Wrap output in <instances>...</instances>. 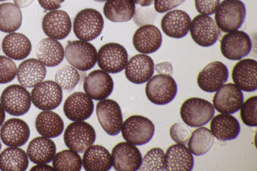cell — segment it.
I'll return each instance as SVG.
<instances>
[{
  "mask_svg": "<svg viewBox=\"0 0 257 171\" xmlns=\"http://www.w3.org/2000/svg\"><path fill=\"white\" fill-rule=\"evenodd\" d=\"M214 13L218 28L223 32L228 33L241 27L245 18L246 9L240 0H223Z\"/></svg>",
  "mask_w": 257,
  "mask_h": 171,
  "instance_id": "6da1fadb",
  "label": "cell"
},
{
  "mask_svg": "<svg viewBox=\"0 0 257 171\" xmlns=\"http://www.w3.org/2000/svg\"><path fill=\"white\" fill-rule=\"evenodd\" d=\"M180 113L186 124L197 127L206 124L214 116L215 110L208 101L201 98L192 97L183 102Z\"/></svg>",
  "mask_w": 257,
  "mask_h": 171,
  "instance_id": "7a4b0ae2",
  "label": "cell"
},
{
  "mask_svg": "<svg viewBox=\"0 0 257 171\" xmlns=\"http://www.w3.org/2000/svg\"><path fill=\"white\" fill-rule=\"evenodd\" d=\"M104 25L101 14L93 9H85L75 16L73 29L76 37L82 41H90L101 33Z\"/></svg>",
  "mask_w": 257,
  "mask_h": 171,
  "instance_id": "3957f363",
  "label": "cell"
},
{
  "mask_svg": "<svg viewBox=\"0 0 257 171\" xmlns=\"http://www.w3.org/2000/svg\"><path fill=\"white\" fill-rule=\"evenodd\" d=\"M148 99L153 103L162 105L168 104L175 97L177 85L169 74H159L152 77L146 85Z\"/></svg>",
  "mask_w": 257,
  "mask_h": 171,
  "instance_id": "277c9868",
  "label": "cell"
},
{
  "mask_svg": "<svg viewBox=\"0 0 257 171\" xmlns=\"http://www.w3.org/2000/svg\"><path fill=\"white\" fill-rule=\"evenodd\" d=\"M122 137L135 145H142L151 140L155 132V125L149 118L141 115H132L122 123Z\"/></svg>",
  "mask_w": 257,
  "mask_h": 171,
  "instance_id": "5b68a950",
  "label": "cell"
},
{
  "mask_svg": "<svg viewBox=\"0 0 257 171\" xmlns=\"http://www.w3.org/2000/svg\"><path fill=\"white\" fill-rule=\"evenodd\" d=\"M97 55L96 49L92 44L82 40L69 41L65 50L69 63L82 71L94 67L97 62Z\"/></svg>",
  "mask_w": 257,
  "mask_h": 171,
  "instance_id": "8992f818",
  "label": "cell"
},
{
  "mask_svg": "<svg viewBox=\"0 0 257 171\" xmlns=\"http://www.w3.org/2000/svg\"><path fill=\"white\" fill-rule=\"evenodd\" d=\"M66 146L78 153L84 152L93 145L96 139L93 127L88 123L74 121L66 128L63 135Z\"/></svg>",
  "mask_w": 257,
  "mask_h": 171,
  "instance_id": "52a82bcc",
  "label": "cell"
},
{
  "mask_svg": "<svg viewBox=\"0 0 257 171\" xmlns=\"http://www.w3.org/2000/svg\"><path fill=\"white\" fill-rule=\"evenodd\" d=\"M0 102L8 113L19 116L28 112L32 100L31 94L25 87L21 85L12 84L3 90Z\"/></svg>",
  "mask_w": 257,
  "mask_h": 171,
  "instance_id": "ba28073f",
  "label": "cell"
},
{
  "mask_svg": "<svg viewBox=\"0 0 257 171\" xmlns=\"http://www.w3.org/2000/svg\"><path fill=\"white\" fill-rule=\"evenodd\" d=\"M128 61L126 49L120 44L109 43L98 50L97 62L99 67L109 73H117L122 71Z\"/></svg>",
  "mask_w": 257,
  "mask_h": 171,
  "instance_id": "9c48e42d",
  "label": "cell"
},
{
  "mask_svg": "<svg viewBox=\"0 0 257 171\" xmlns=\"http://www.w3.org/2000/svg\"><path fill=\"white\" fill-rule=\"evenodd\" d=\"M31 100L34 105L42 110H52L58 107L63 99L62 90L55 81H42L32 89Z\"/></svg>",
  "mask_w": 257,
  "mask_h": 171,
  "instance_id": "30bf717a",
  "label": "cell"
},
{
  "mask_svg": "<svg viewBox=\"0 0 257 171\" xmlns=\"http://www.w3.org/2000/svg\"><path fill=\"white\" fill-rule=\"evenodd\" d=\"M252 47L248 34L240 30L228 32L220 41V50L223 56L230 60H239L246 56Z\"/></svg>",
  "mask_w": 257,
  "mask_h": 171,
  "instance_id": "8fae6325",
  "label": "cell"
},
{
  "mask_svg": "<svg viewBox=\"0 0 257 171\" xmlns=\"http://www.w3.org/2000/svg\"><path fill=\"white\" fill-rule=\"evenodd\" d=\"M98 120L103 129L109 135H117L123 123L122 115L118 104L111 99L100 100L96 106Z\"/></svg>",
  "mask_w": 257,
  "mask_h": 171,
  "instance_id": "7c38bea8",
  "label": "cell"
},
{
  "mask_svg": "<svg viewBox=\"0 0 257 171\" xmlns=\"http://www.w3.org/2000/svg\"><path fill=\"white\" fill-rule=\"evenodd\" d=\"M190 32L193 40L203 47L214 44L220 33L214 20L208 15L202 14L193 18L191 23Z\"/></svg>",
  "mask_w": 257,
  "mask_h": 171,
  "instance_id": "4fadbf2b",
  "label": "cell"
},
{
  "mask_svg": "<svg viewBox=\"0 0 257 171\" xmlns=\"http://www.w3.org/2000/svg\"><path fill=\"white\" fill-rule=\"evenodd\" d=\"M111 156L112 166L119 171L137 170L142 161L139 149L127 141L116 144L112 149Z\"/></svg>",
  "mask_w": 257,
  "mask_h": 171,
  "instance_id": "5bb4252c",
  "label": "cell"
},
{
  "mask_svg": "<svg viewBox=\"0 0 257 171\" xmlns=\"http://www.w3.org/2000/svg\"><path fill=\"white\" fill-rule=\"evenodd\" d=\"M213 106L221 113L233 114L238 111L243 103L241 90L234 84L222 85L215 93Z\"/></svg>",
  "mask_w": 257,
  "mask_h": 171,
  "instance_id": "9a60e30c",
  "label": "cell"
},
{
  "mask_svg": "<svg viewBox=\"0 0 257 171\" xmlns=\"http://www.w3.org/2000/svg\"><path fill=\"white\" fill-rule=\"evenodd\" d=\"M228 76L226 66L221 62L214 61L208 64L199 73L197 82L201 90L213 93L226 82Z\"/></svg>",
  "mask_w": 257,
  "mask_h": 171,
  "instance_id": "2e32d148",
  "label": "cell"
},
{
  "mask_svg": "<svg viewBox=\"0 0 257 171\" xmlns=\"http://www.w3.org/2000/svg\"><path fill=\"white\" fill-rule=\"evenodd\" d=\"M83 89L91 99L100 101L111 94L113 89V81L108 73L102 70H95L85 78Z\"/></svg>",
  "mask_w": 257,
  "mask_h": 171,
  "instance_id": "e0dca14e",
  "label": "cell"
},
{
  "mask_svg": "<svg viewBox=\"0 0 257 171\" xmlns=\"http://www.w3.org/2000/svg\"><path fill=\"white\" fill-rule=\"evenodd\" d=\"M94 110L91 98L82 92H75L69 96L63 105L66 117L73 121H84L90 117Z\"/></svg>",
  "mask_w": 257,
  "mask_h": 171,
  "instance_id": "ac0fdd59",
  "label": "cell"
},
{
  "mask_svg": "<svg viewBox=\"0 0 257 171\" xmlns=\"http://www.w3.org/2000/svg\"><path fill=\"white\" fill-rule=\"evenodd\" d=\"M42 27L48 37L62 40L70 33L72 25L68 14L62 10L51 11L44 16Z\"/></svg>",
  "mask_w": 257,
  "mask_h": 171,
  "instance_id": "d6986e66",
  "label": "cell"
},
{
  "mask_svg": "<svg viewBox=\"0 0 257 171\" xmlns=\"http://www.w3.org/2000/svg\"><path fill=\"white\" fill-rule=\"evenodd\" d=\"M155 69L153 59L144 54L133 56L127 62L124 74L130 82L141 84L147 82L153 76Z\"/></svg>",
  "mask_w": 257,
  "mask_h": 171,
  "instance_id": "ffe728a7",
  "label": "cell"
},
{
  "mask_svg": "<svg viewBox=\"0 0 257 171\" xmlns=\"http://www.w3.org/2000/svg\"><path fill=\"white\" fill-rule=\"evenodd\" d=\"M30 130L23 120L12 118L7 120L0 129V138L7 146L19 147L24 145L29 139Z\"/></svg>",
  "mask_w": 257,
  "mask_h": 171,
  "instance_id": "44dd1931",
  "label": "cell"
},
{
  "mask_svg": "<svg viewBox=\"0 0 257 171\" xmlns=\"http://www.w3.org/2000/svg\"><path fill=\"white\" fill-rule=\"evenodd\" d=\"M162 43V35L158 27L152 24L141 26L135 32L133 44L139 52L148 54L157 51Z\"/></svg>",
  "mask_w": 257,
  "mask_h": 171,
  "instance_id": "7402d4cb",
  "label": "cell"
},
{
  "mask_svg": "<svg viewBox=\"0 0 257 171\" xmlns=\"http://www.w3.org/2000/svg\"><path fill=\"white\" fill-rule=\"evenodd\" d=\"M257 62L252 59H244L238 61L233 67L231 77L241 90L253 92L256 90Z\"/></svg>",
  "mask_w": 257,
  "mask_h": 171,
  "instance_id": "603a6c76",
  "label": "cell"
},
{
  "mask_svg": "<svg viewBox=\"0 0 257 171\" xmlns=\"http://www.w3.org/2000/svg\"><path fill=\"white\" fill-rule=\"evenodd\" d=\"M194 166V157L186 145L173 144L164 155V168L167 171H190Z\"/></svg>",
  "mask_w": 257,
  "mask_h": 171,
  "instance_id": "cb8c5ba5",
  "label": "cell"
},
{
  "mask_svg": "<svg viewBox=\"0 0 257 171\" xmlns=\"http://www.w3.org/2000/svg\"><path fill=\"white\" fill-rule=\"evenodd\" d=\"M191 20L185 12L175 10L167 13L161 22L162 31L167 36L180 39L184 37L190 30Z\"/></svg>",
  "mask_w": 257,
  "mask_h": 171,
  "instance_id": "d4e9b609",
  "label": "cell"
},
{
  "mask_svg": "<svg viewBox=\"0 0 257 171\" xmlns=\"http://www.w3.org/2000/svg\"><path fill=\"white\" fill-rule=\"evenodd\" d=\"M46 75V69L39 60L30 58L23 61L19 66L17 79L25 88H32L42 82Z\"/></svg>",
  "mask_w": 257,
  "mask_h": 171,
  "instance_id": "484cf974",
  "label": "cell"
},
{
  "mask_svg": "<svg viewBox=\"0 0 257 171\" xmlns=\"http://www.w3.org/2000/svg\"><path fill=\"white\" fill-rule=\"evenodd\" d=\"M2 50L9 58L15 60H22L31 53L32 44L25 35L12 32L7 35L2 43Z\"/></svg>",
  "mask_w": 257,
  "mask_h": 171,
  "instance_id": "4316f807",
  "label": "cell"
},
{
  "mask_svg": "<svg viewBox=\"0 0 257 171\" xmlns=\"http://www.w3.org/2000/svg\"><path fill=\"white\" fill-rule=\"evenodd\" d=\"M211 132L217 139L231 140L236 138L240 126L236 118L230 114H219L213 117L210 122Z\"/></svg>",
  "mask_w": 257,
  "mask_h": 171,
  "instance_id": "83f0119b",
  "label": "cell"
},
{
  "mask_svg": "<svg viewBox=\"0 0 257 171\" xmlns=\"http://www.w3.org/2000/svg\"><path fill=\"white\" fill-rule=\"evenodd\" d=\"M56 152L54 142L49 138L39 136L32 139L28 144L27 154L35 164H46L52 161Z\"/></svg>",
  "mask_w": 257,
  "mask_h": 171,
  "instance_id": "f1b7e54d",
  "label": "cell"
},
{
  "mask_svg": "<svg viewBox=\"0 0 257 171\" xmlns=\"http://www.w3.org/2000/svg\"><path fill=\"white\" fill-rule=\"evenodd\" d=\"M35 52L38 59L47 67L58 65L63 61L65 54L61 44L50 38L40 41L36 47Z\"/></svg>",
  "mask_w": 257,
  "mask_h": 171,
  "instance_id": "f546056e",
  "label": "cell"
},
{
  "mask_svg": "<svg viewBox=\"0 0 257 171\" xmlns=\"http://www.w3.org/2000/svg\"><path fill=\"white\" fill-rule=\"evenodd\" d=\"M84 152L82 162L85 170L107 171L111 168V156L104 147L92 145Z\"/></svg>",
  "mask_w": 257,
  "mask_h": 171,
  "instance_id": "4dcf8cb0",
  "label": "cell"
},
{
  "mask_svg": "<svg viewBox=\"0 0 257 171\" xmlns=\"http://www.w3.org/2000/svg\"><path fill=\"white\" fill-rule=\"evenodd\" d=\"M35 127L38 132L47 138L58 137L64 130L61 117L52 110H43L36 118Z\"/></svg>",
  "mask_w": 257,
  "mask_h": 171,
  "instance_id": "1f68e13d",
  "label": "cell"
},
{
  "mask_svg": "<svg viewBox=\"0 0 257 171\" xmlns=\"http://www.w3.org/2000/svg\"><path fill=\"white\" fill-rule=\"evenodd\" d=\"M135 10L133 0H107L103 7V14L112 22H125L133 18Z\"/></svg>",
  "mask_w": 257,
  "mask_h": 171,
  "instance_id": "d6a6232c",
  "label": "cell"
},
{
  "mask_svg": "<svg viewBox=\"0 0 257 171\" xmlns=\"http://www.w3.org/2000/svg\"><path fill=\"white\" fill-rule=\"evenodd\" d=\"M27 153L18 147H9L0 153V169L3 171H24L29 165Z\"/></svg>",
  "mask_w": 257,
  "mask_h": 171,
  "instance_id": "836d02e7",
  "label": "cell"
},
{
  "mask_svg": "<svg viewBox=\"0 0 257 171\" xmlns=\"http://www.w3.org/2000/svg\"><path fill=\"white\" fill-rule=\"evenodd\" d=\"M22 22V14L15 4L5 3L0 4V31L7 33L18 30Z\"/></svg>",
  "mask_w": 257,
  "mask_h": 171,
  "instance_id": "e575fe53",
  "label": "cell"
},
{
  "mask_svg": "<svg viewBox=\"0 0 257 171\" xmlns=\"http://www.w3.org/2000/svg\"><path fill=\"white\" fill-rule=\"evenodd\" d=\"M214 139V136L208 128L200 126L191 133L188 142V148L195 155H203L210 149Z\"/></svg>",
  "mask_w": 257,
  "mask_h": 171,
  "instance_id": "d590c367",
  "label": "cell"
},
{
  "mask_svg": "<svg viewBox=\"0 0 257 171\" xmlns=\"http://www.w3.org/2000/svg\"><path fill=\"white\" fill-rule=\"evenodd\" d=\"M52 165L55 170L78 171L82 168V162L78 152L69 149L56 153Z\"/></svg>",
  "mask_w": 257,
  "mask_h": 171,
  "instance_id": "8d00e7d4",
  "label": "cell"
},
{
  "mask_svg": "<svg viewBox=\"0 0 257 171\" xmlns=\"http://www.w3.org/2000/svg\"><path fill=\"white\" fill-rule=\"evenodd\" d=\"M80 78V75L75 68L65 65L58 70L55 80L62 89L70 91L77 84Z\"/></svg>",
  "mask_w": 257,
  "mask_h": 171,
  "instance_id": "74e56055",
  "label": "cell"
},
{
  "mask_svg": "<svg viewBox=\"0 0 257 171\" xmlns=\"http://www.w3.org/2000/svg\"><path fill=\"white\" fill-rule=\"evenodd\" d=\"M164 150L159 147L149 150L145 155L139 170H165Z\"/></svg>",
  "mask_w": 257,
  "mask_h": 171,
  "instance_id": "f35d334b",
  "label": "cell"
},
{
  "mask_svg": "<svg viewBox=\"0 0 257 171\" xmlns=\"http://www.w3.org/2000/svg\"><path fill=\"white\" fill-rule=\"evenodd\" d=\"M256 104L257 96H253L248 98L243 103L240 108V117L246 125L256 126Z\"/></svg>",
  "mask_w": 257,
  "mask_h": 171,
  "instance_id": "ab89813d",
  "label": "cell"
},
{
  "mask_svg": "<svg viewBox=\"0 0 257 171\" xmlns=\"http://www.w3.org/2000/svg\"><path fill=\"white\" fill-rule=\"evenodd\" d=\"M17 71L16 65L11 58L0 56V84L12 81L16 77Z\"/></svg>",
  "mask_w": 257,
  "mask_h": 171,
  "instance_id": "60d3db41",
  "label": "cell"
},
{
  "mask_svg": "<svg viewBox=\"0 0 257 171\" xmlns=\"http://www.w3.org/2000/svg\"><path fill=\"white\" fill-rule=\"evenodd\" d=\"M191 134V130L182 123H176L170 129V136L177 143L187 144Z\"/></svg>",
  "mask_w": 257,
  "mask_h": 171,
  "instance_id": "b9f144b4",
  "label": "cell"
},
{
  "mask_svg": "<svg viewBox=\"0 0 257 171\" xmlns=\"http://www.w3.org/2000/svg\"><path fill=\"white\" fill-rule=\"evenodd\" d=\"M133 17L136 24L142 26L153 23L157 17V14L155 10L152 8L137 7Z\"/></svg>",
  "mask_w": 257,
  "mask_h": 171,
  "instance_id": "7bdbcfd3",
  "label": "cell"
},
{
  "mask_svg": "<svg viewBox=\"0 0 257 171\" xmlns=\"http://www.w3.org/2000/svg\"><path fill=\"white\" fill-rule=\"evenodd\" d=\"M220 3V0H195L197 11L202 15H211L214 14Z\"/></svg>",
  "mask_w": 257,
  "mask_h": 171,
  "instance_id": "ee69618b",
  "label": "cell"
},
{
  "mask_svg": "<svg viewBox=\"0 0 257 171\" xmlns=\"http://www.w3.org/2000/svg\"><path fill=\"white\" fill-rule=\"evenodd\" d=\"M186 0H155L154 9L159 13L169 11L182 4Z\"/></svg>",
  "mask_w": 257,
  "mask_h": 171,
  "instance_id": "f6af8a7d",
  "label": "cell"
},
{
  "mask_svg": "<svg viewBox=\"0 0 257 171\" xmlns=\"http://www.w3.org/2000/svg\"><path fill=\"white\" fill-rule=\"evenodd\" d=\"M40 6L46 11L57 10L61 7L64 0H38Z\"/></svg>",
  "mask_w": 257,
  "mask_h": 171,
  "instance_id": "bcb514c9",
  "label": "cell"
},
{
  "mask_svg": "<svg viewBox=\"0 0 257 171\" xmlns=\"http://www.w3.org/2000/svg\"><path fill=\"white\" fill-rule=\"evenodd\" d=\"M30 170H55L53 167L46 164H37L31 168Z\"/></svg>",
  "mask_w": 257,
  "mask_h": 171,
  "instance_id": "7dc6e473",
  "label": "cell"
},
{
  "mask_svg": "<svg viewBox=\"0 0 257 171\" xmlns=\"http://www.w3.org/2000/svg\"><path fill=\"white\" fill-rule=\"evenodd\" d=\"M35 0H14L15 4L19 8H24L30 5Z\"/></svg>",
  "mask_w": 257,
  "mask_h": 171,
  "instance_id": "c3c4849f",
  "label": "cell"
},
{
  "mask_svg": "<svg viewBox=\"0 0 257 171\" xmlns=\"http://www.w3.org/2000/svg\"><path fill=\"white\" fill-rule=\"evenodd\" d=\"M133 1L141 7H146L151 5L154 0H133Z\"/></svg>",
  "mask_w": 257,
  "mask_h": 171,
  "instance_id": "681fc988",
  "label": "cell"
},
{
  "mask_svg": "<svg viewBox=\"0 0 257 171\" xmlns=\"http://www.w3.org/2000/svg\"><path fill=\"white\" fill-rule=\"evenodd\" d=\"M6 117L5 110L0 103V126L3 124Z\"/></svg>",
  "mask_w": 257,
  "mask_h": 171,
  "instance_id": "f907efd6",
  "label": "cell"
},
{
  "mask_svg": "<svg viewBox=\"0 0 257 171\" xmlns=\"http://www.w3.org/2000/svg\"><path fill=\"white\" fill-rule=\"evenodd\" d=\"M94 1H96V2H103L106 1L107 0H94Z\"/></svg>",
  "mask_w": 257,
  "mask_h": 171,
  "instance_id": "816d5d0a",
  "label": "cell"
},
{
  "mask_svg": "<svg viewBox=\"0 0 257 171\" xmlns=\"http://www.w3.org/2000/svg\"><path fill=\"white\" fill-rule=\"evenodd\" d=\"M1 147H2V144H1V142L0 141V152H1Z\"/></svg>",
  "mask_w": 257,
  "mask_h": 171,
  "instance_id": "f5cc1de1",
  "label": "cell"
},
{
  "mask_svg": "<svg viewBox=\"0 0 257 171\" xmlns=\"http://www.w3.org/2000/svg\"><path fill=\"white\" fill-rule=\"evenodd\" d=\"M7 1V0H0V2H3V1Z\"/></svg>",
  "mask_w": 257,
  "mask_h": 171,
  "instance_id": "db71d44e",
  "label": "cell"
},
{
  "mask_svg": "<svg viewBox=\"0 0 257 171\" xmlns=\"http://www.w3.org/2000/svg\"><path fill=\"white\" fill-rule=\"evenodd\" d=\"M0 50H1V44H0Z\"/></svg>",
  "mask_w": 257,
  "mask_h": 171,
  "instance_id": "11a10c76",
  "label": "cell"
}]
</instances>
